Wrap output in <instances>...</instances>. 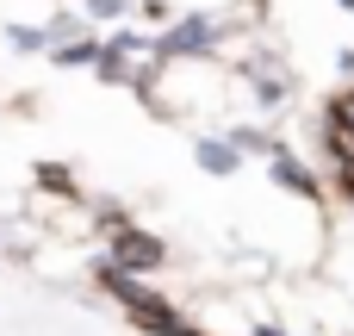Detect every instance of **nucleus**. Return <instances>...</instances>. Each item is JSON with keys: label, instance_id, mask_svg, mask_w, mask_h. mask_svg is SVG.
<instances>
[{"label": "nucleus", "instance_id": "obj_1", "mask_svg": "<svg viewBox=\"0 0 354 336\" xmlns=\"http://www.w3.org/2000/svg\"><path fill=\"white\" fill-rule=\"evenodd\" d=\"M112 268H124V274H131V268H137V274H143V268H162V243L143 237V231H118V237H112Z\"/></svg>", "mask_w": 354, "mask_h": 336}, {"label": "nucleus", "instance_id": "obj_2", "mask_svg": "<svg viewBox=\"0 0 354 336\" xmlns=\"http://www.w3.org/2000/svg\"><path fill=\"white\" fill-rule=\"evenodd\" d=\"M131 318H137L143 330H156V336H193L187 324H180V312H174V306H162V299H149V293H143V299H131Z\"/></svg>", "mask_w": 354, "mask_h": 336}, {"label": "nucleus", "instance_id": "obj_3", "mask_svg": "<svg viewBox=\"0 0 354 336\" xmlns=\"http://www.w3.org/2000/svg\"><path fill=\"white\" fill-rule=\"evenodd\" d=\"M199 50H212V25H205V19H187V25H174V31L156 44V56H199Z\"/></svg>", "mask_w": 354, "mask_h": 336}, {"label": "nucleus", "instance_id": "obj_4", "mask_svg": "<svg viewBox=\"0 0 354 336\" xmlns=\"http://www.w3.org/2000/svg\"><path fill=\"white\" fill-rule=\"evenodd\" d=\"M330 156H336L342 181L354 187V131H348V125H336V118H330Z\"/></svg>", "mask_w": 354, "mask_h": 336}, {"label": "nucleus", "instance_id": "obj_5", "mask_svg": "<svg viewBox=\"0 0 354 336\" xmlns=\"http://www.w3.org/2000/svg\"><path fill=\"white\" fill-rule=\"evenodd\" d=\"M274 175H280V181H286L292 193H305V200H317V181H311V175H305V168H299L292 156H274Z\"/></svg>", "mask_w": 354, "mask_h": 336}, {"label": "nucleus", "instance_id": "obj_6", "mask_svg": "<svg viewBox=\"0 0 354 336\" xmlns=\"http://www.w3.org/2000/svg\"><path fill=\"white\" fill-rule=\"evenodd\" d=\"M199 162H205V168H212V175H230V168H236V150H230V143H218V137H212V143H199Z\"/></svg>", "mask_w": 354, "mask_h": 336}, {"label": "nucleus", "instance_id": "obj_7", "mask_svg": "<svg viewBox=\"0 0 354 336\" xmlns=\"http://www.w3.org/2000/svg\"><path fill=\"white\" fill-rule=\"evenodd\" d=\"M100 44H56V62H93Z\"/></svg>", "mask_w": 354, "mask_h": 336}, {"label": "nucleus", "instance_id": "obj_8", "mask_svg": "<svg viewBox=\"0 0 354 336\" xmlns=\"http://www.w3.org/2000/svg\"><path fill=\"white\" fill-rule=\"evenodd\" d=\"M330 118H336V125H348V131H354V87L342 94V100H336V112H330Z\"/></svg>", "mask_w": 354, "mask_h": 336}]
</instances>
